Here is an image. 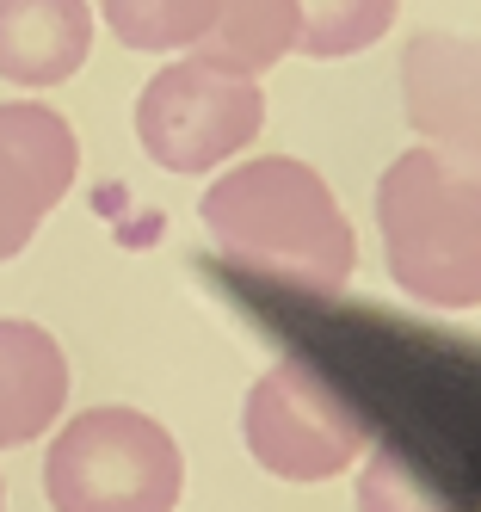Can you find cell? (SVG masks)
Masks as SVG:
<instances>
[{"mask_svg":"<svg viewBox=\"0 0 481 512\" xmlns=\"http://www.w3.org/2000/svg\"><path fill=\"white\" fill-rule=\"evenodd\" d=\"M81 173V142L62 112L37 99L0 105V266L31 247L44 216L68 198Z\"/></svg>","mask_w":481,"mask_h":512,"instance_id":"cell-6","label":"cell"},{"mask_svg":"<svg viewBox=\"0 0 481 512\" xmlns=\"http://www.w3.org/2000/svg\"><path fill=\"white\" fill-rule=\"evenodd\" d=\"M241 432L253 463L278 482H327V475H346L370 451L358 408L303 358H278L272 371L253 377Z\"/></svg>","mask_w":481,"mask_h":512,"instance_id":"cell-4","label":"cell"},{"mask_svg":"<svg viewBox=\"0 0 481 512\" xmlns=\"http://www.w3.org/2000/svg\"><path fill=\"white\" fill-rule=\"evenodd\" d=\"M44 494L56 512H173L185 494V451L142 408H87L56 426Z\"/></svg>","mask_w":481,"mask_h":512,"instance_id":"cell-3","label":"cell"},{"mask_svg":"<svg viewBox=\"0 0 481 512\" xmlns=\"http://www.w3.org/2000/svg\"><path fill=\"white\" fill-rule=\"evenodd\" d=\"M377 235L383 266L401 297L426 309H481V173L407 149L377 179Z\"/></svg>","mask_w":481,"mask_h":512,"instance_id":"cell-2","label":"cell"},{"mask_svg":"<svg viewBox=\"0 0 481 512\" xmlns=\"http://www.w3.org/2000/svg\"><path fill=\"white\" fill-rule=\"evenodd\" d=\"M401 118L426 149L481 173V38L420 31L401 50Z\"/></svg>","mask_w":481,"mask_h":512,"instance_id":"cell-7","label":"cell"},{"mask_svg":"<svg viewBox=\"0 0 481 512\" xmlns=\"http://www.w3.org/2000/svg\"><path fill=\"white\" fill-rule=\"evenodd\" d=\"M259 124H266L259 81L222 75L198 56L167 62L136 93V136L161 173H216L259 136Z\"/></svg>","mask_w":481,"mask_h":512,"instance_id":"cell-5","label":"cell"},{"mask_svg":"<svg viewBox=\"0 0 481 512\" xmlns=\"http://www.w3.org/2000/svg\"><path fill=\"white\" fill-rule=\"evenodd\" d=\"M358 512H451L426 475L389 445H370L358 457Z\"/></svg>","mask_w":481,"mask_h":512,"instance_id":"cell-13","label":"cell"},{"mask_svg":"<svg viewBox=\"0 0 481 512\" xmlns=\"http://www.w3.org/2000/svg\"><path fill=\"white\" fill-rule=\"evenodd\" d=\"M93 56L87 0H0V81L25 93L62 87Z\"/></svg>","mask_w":481,"mask_h":512,"instance_id":"cell-8","label":"cell"},{"mask_svg":"<svg viewBox=\"0 0 481 512\" xmlns=\"http://www.w3.org/2000/svg\"><path fill=\"white\" fill-rule=\"evenodd\" d=\"M111 38L142 56H173L198 50V38L216 19V0H99Z\"/></svg>","mask_w":481,"mask_h":512,"instance_id":"cell-11","label":"cell"},{"mask_svg":"<svg viewBox=\"0 0 481 512\" xmlns=\"http://www.w3.org/2000/svg\"><path fill=\"white\" fill-rule=\"evenodd\" d=\"M198 216L229 266L309 290V297H333L358 272V229L346 223L333 186L296 155L222 167L198 198Z\"/></svg>","mask_w":481,"mask_h":512,"instance_id":"cell-1","label":"cell"},{"mask_svg":"<svg viewBox=\"0 0 481 512\" xmlns=\"http://www.w3.org/2000/svg\"><path fill=\"white\" fill-rule=\"evenodd\" d=\"M401 0H296V50L309 62L358 56L395 25Z\"/></svg>","mask_w":481,"mask_h":512,"instance_id":"cell-12","label":"cell"},{"mask_svg":"<svg viewBox=\"0 0 481 512\" xmlns=\"http://www.w3.org/2000/svg\"><path fill=\"white\" fill-rule=\"evenodd\" d=\"M68 408V358L50 327L0 321V451L44 438Z\"/></svg>","mask_w":481,"mask_h":512,"instance_id":"cell-9","label":"cell"},{"mask_svg":"<svg viewBox=\"0 0 481 512\" xmlns=\"http://www.w3.org/2000/svg\"><path fill=\"white\" fill-rule=\"evenodd\" d=\"M290 50H296V0H216V19L192 56L222 68V75L259 81Z\"/></svg>","mask_w":481,"mask_h":512,"instance_id":"cell-10","label":"cell"},{"mask_svg":"<svg viewBox=\"0 0 481 512\" xmlns=\"http://www.w3.org/2000/svg\"><path fill=\"white\" fill-rule=\"evenodd\" d=\"M0 506H7V488H0Z\"/></svg>","mask_w":481,"mask_h":512,"instance_id":"cell-14","label":"cell"}]
</instances>
